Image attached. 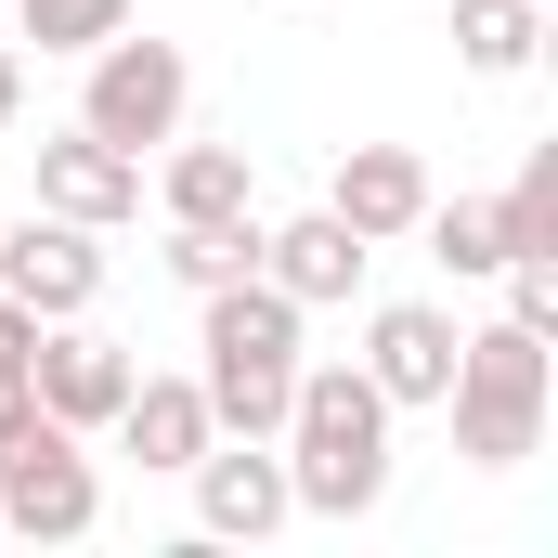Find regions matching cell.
Instances as JSON below:
<instances>
[{
  "label": "cell",
  "mask_w": 558,
  "mask_h": 558,
  "mask_svg": "<svg viewBox=\"0 0 558 558\" xmlns=\"http://www.w3.org/2000/svg\"><path fill=\"white\" fill-rule=\"evenodd\" d=\"M274 441H286V494L312 520H364L390 494V390L364 364H299Z\"/></svg>",
  "instance_id": "cell-1"
},
{
  "label": "cell",
  "mask_w": 558,
  "mask_h": 558,
  "mask_svg": "<svg viewBox=\"0 0 558 558\" xmlns=\"http://www.w3.org/2000/svg\"><path fill=\"white\" fill-rule=\"evenodd\" d=\"M195 390H208V416L234 428V441H274L286 428V390H299V299L274 274H234L195 299Z\"/></svg>",
  "instance_id": "cell-2"
},
{
  "label": "cell",
  "mask_w": 558,
  "mask_h": 558,
  "mask_svg": "<svg viewBox=\"0 0 558 558\" xmlns=\"http://www.w3.org/2000/svg\"><path fill=\"white\" fill-rule=\"evenodd\" d=\"M546 403H558V364L533 325H481V338H454V390H441V416H454V454L468 468H520V454H546Z\"/></svg>",
  "instance_id": "cell-3"
},
{
  "label": "cell",
  "mask_w": 558,
  "mask_h": 558,
  "mask_svg": "<svg viewBox=\"0 0 558 558\" xmlns=\"http://www.w3.org/2000/svg\"><path fill=\"white\" fill-rule=\"evenodd\" d=\"M92 65V92H78V131H105L118 156H143V143H169L182 131V105H195V65H182V39H92L78 52Z\"/></svg>",
  "instance_id": "cell-4"
},
{
  "label": "cell",
  "mask_w": 558,
  "mask_h": 558,
  "mask_svg": "<svg viewBox=\"0 0 558 558\" xmlns=\"http://www.w3.org/2000/svg\"><path fill=\"white\" fill-rule=\"evenodd\" d=\"M105 520V481H92V454H78V428L65 416H26L0 441V533H26V546H78Z\"/></svg>",
  "instance_id": "cell-5"
},
{
  "label": "cell",
  "mask_w": 558,
  "mask_h": 558,
  "mask_svg": "<svg viewBox=\"0 0 558 558\" xmlns=\"http://www.w3.org/2000/svg\"><path fill=\"white\" fill-rule=\"evenodd\" d=\"M182 481H195V533H221V546H260V533L299 520V494H286V441H234V428H221Z\"/></svg>",
  "instance_id": "cell-6"
},
{
  "label": "cell",
  "mask_w": 558,
  "mask_h": 558,
  "mask_svg": "<svg viewBox=\"0 0 558 558\" xmlns=\"http://www.w3.org/2000/svg\"><path fill=\"white\" fill-rule=\"evenodd\" d=\"M0 299H26L39 325H65V312H92L105 299V247H92V221H0Z\"/></svg>",
  "instance_id": "cell-7"
},
{
  "label": "cell",
  "mask_w": 558,
  "mask_h": 558,
  "mask_svg": "<svg viewBox=\"0 0 558 558\" xmlns=\"http://www.w3.org/2000/svg\"><path fill=\"white\" fill-rule=\"evenodd\" d=\"M131 377H143V364L118 351V338H92L78 312H65V325H39V416H65L78 441L131 403Z\"/></svg>",
  "instance_id": "cell-8"
},
{
  "label": "cell",
  "mask_w": 558,
  "mask_h": 558,
  "mask_svg": "<svg viewBox=\"0 0 558 558\" xmlns=\"http://www.w3.org/2000/svg\"><path fill=\"white\" fill-rule=\"evenodd\" d=\"M39 208H52V221H92V234L131 221L143 208V156H118L105 131H52L39 143Z\"/></svg>",
  "instance_id": "cell-9"
},
{
  "label": "cell",
  "mask_w": 558,
  "mask_h": 558,
  "mask_svg": "<svg viewBox=\"0 0 558 558\" xmlns=\"http://www.w3.org/2000/svg\"><path fill=\"white\" fill-rule=\"evenodd\" d=\"M105 428H118V454L156 468V481H182V468L221 441V416H208V390H195V377H131V403H118Z\"/></svg>",
  "instance_id": "cell-10"
},
{
  "label": "cell",
  "mask_w": 558,
  "mask_h": 558,
  "mask_svg": "<svg viewBox=\"0 0 558 558\" xmlns=\"http://www.w3.org/2000/svg\"><path fill=\"white\" fill-rule=\"evenodd\" d=\"M364 377L390 390V416H403V403H441V390H454V312L390 299V312L364 325Z\"/></svg>",
  "instance_id": "cell-11"
},
{
  "label": "cell",
  "mask_w": 558,
  "mask_h": 558,
  "mask_svg": "<svg viewBox=\"0 0 558 558\" xmlns=\"http://www.w3.org/2000/svg\"><path fill=\"white\" fill-rule=\"evenodd\" d=\"M364 260H377V247H364V234H351L338 208H312V221H274V234H260V274H274L299 312L351 299V286H364Z\"/></svg>",
  "instance_id": "cell-12"
},
{
  "label": "cell",
  "mask_w": 558,
  "mask_h": 558,
  "mask_svg": "<svg viewBox=\"0 0 558 558\" xmlns=\"http://www.w3.org/2000/svg\"><path fill=\"white\" fill-rule=\"evenodd\" d=\"M325 208L364 234V247H390V234H416V208H428V169L403 156V143H351L338 156V182H325Z\"/></svg>",
  "instance_id": "cell-13"
},
{
  "label": "cell",
  "mask_w": 558,
  "mask_h": 558,
  "mask_svg": "<svg viewBox=\"0 0 558 558\" xmlns=\"http://www.w3.org/2000/svg\"><path fill=\"white\" fill-rule=\"evenodd\" d=\"M156 195H169V221H260V169H247V143H182Z\"/></svg>",
  "instance_id": "cell-14"
},
{
  "label": "cell",
  "mask_w": 558,
  "mask_h": 558,
  "mask_svg": "<svg viewBox=\"0 0 558 558\" xmlns=\"http://www.w3.org/2000/svg\"><path fill=\"white\" fill-rule=\"evenodd\" d=\"M454 52H468L481 78H520V65L546 52V0H454Z\"/></svg>",
  "instance_id": "cell-15"
},
{
  "label": "cell",
  "mask_w": 558,
  "mask_h": 558,
  "mask_svg": "<svg viewBox=\"0 0 558 558\" xmlns=\"http://www.w3.org/2000/svg\"><path fill=\"white\" fill-rule=\"evenodd\" d=\"M416 234H428V260H441V274H468V286L507 260V208H494V195H454V208L428 195V208H416Z\"/></svg>",
  "instance_id": "cell-16"
},
{
  "label": "cell",
  "mask_w": 558,
  "mask_h": 558,
  "mask_svg": "<svg viewBox=\"0 0 558 558\" xmlns=\"http://www.w3.org/2000/svg\"><path fill=\"white\" fill-rule=\"evenodd\" d=\"M234 274H260V221H169V286H234Z\"/></svg>",
  "instance_id": "cell-17"
},
{
  "label": "cell",
  "mask_w": 558,
  "mask_h": 558,
  "mask_svg": "<svg viewBox=\"0 0 558 558\" xmlns=\"http://www.w3.org/2000/svg\"><path fill=\"white\" fill-rule=\"evenodd\" d=\"M143 0H13V26L39 39V52H92V39H118Z\"/></svg>",
  "instance_id": "cell-18"
},
{
  "label": "cell",
  "mask_w": 558,
  "mask_h": 558,
  "mask_svg": "<svg viewBox=\"0 0 558 558\" xmlns=\"http://www.w3.org/2000/svg\"><path fill=\"white\" fill-rule=\"evenodd\" d=\"M494 208H507V260H520V247H546V260H558V143H533V169H520Z\"/></svg>",
  "instance_id": "cell-19"
},
{
  "label": "cell",
  "mask_w": 558,
  "mask_h": 558,
  "mask_svg": "<svg viewBox=\"0 0 558 558\" xmlns=\"http://www.w3.org/2000/svg\"><path fill=\"white\" fill-rule=\"evenodd\" d=\"M39 416V312L26 299H0V441Z\"/></svg>",
  "instance_id": "cell-20"
},
{
  "label": "cell",
  "mask_w": 558,
  "mask_h": 558,
  "mask_svg": "<svg viewBox=\"0 0 558 558\" xmlns=\"http://www.w3.org/2000/svg\"><path fill=\"white\" fill-rule=\"evenodd\" d=\"M494 274H507V325L558 338V260H546V247H520V260H494Z\"/></svg>",
  "instance_id": "cell-21"
},
{
  "label": "cell",
  "mask_w": 558,
  "mask_h": 558,
  "mask_svg": "<svg viewBox=\"0 0 558 558\" xmlns=\"http://www.w3.org/2000/svg\"><path fill=\"white\" fill-rule=\"evenodd\" d=\"M13 105H26V65H13V52H0V131H13Z\"/></svg>",
  "instance_id": "cell-22"
}]
</instances>
